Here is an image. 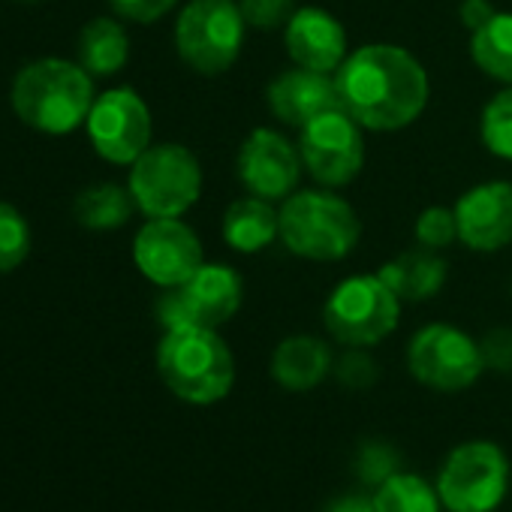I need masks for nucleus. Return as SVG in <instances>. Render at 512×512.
Instances as JSON below:
<instances>
[{"instance_id": "obj_19", "label": "nucleus", "mask_w": 512, "mask_h": 512, "mask_svg": "<svg viewBox=\"0 0 512 512\" xmlns=\"http://www.w3.org/2000/svg\"><path fill=\"white\" fill-rule=\"evenodd\" d=\"M281 235V214L263 196L235 199L223 214V241L238 253H260Z\"/></svg>"}, {"instance_id": "obj_29", "label": "nucleus", "mask_w": 512, "mask_h": 512, "mask_svg": "<svg viewBox=\"0 0 512 512\" xmlns=\"http://www.w3.org/2000/svg\"><path fill=\"white\" fill-rule=\"evenodd\" d=\"M238 10L247 28L275 31V28H287V22L296 13V0H238Z\"/></svg>"}, {"instance_id": "obj_7", "label": "nucleus", "mask_w": 512, "mask_h": 512, "mask_svg": "<svg viewBox=\"0 0 512 512\" xmlns=\"http://www.w3.org/2000/svg\"><path fill=\"white\" fill-rule=\"evenodd\" d=\"M244 46V16L238 0H190L175 22V49L181 61L202 73H226Z\"/></svg>"}, {"instance_id": "obj_22", "label": "nucleus", "mask_w": 512, "mask_h": 512, "mask_svg": "<svg viewBox=\"0 0 512 512\" xmlns=\"http://www.w3.org/2000/svg\"><path fill=\"white\" fill-rule=\"evenodd\" d=\"M476 67L494 82L512 85V13H497L470 37Z\"/></svg>"}, {"instance_id": "obj_25", "label": "nucleus", "mask_w": 512, "mask_h": 512, "mask_svg": "<svg viewBox=\"0 0 512 512\" xmlns=\"http://www.w3.org/2000/svg\"><path fill=\"white\" fill-rule=\"evenodd\" d=\"M31 253V226L25 214L10 205L0 202V275L19 269Z\"/></svg>"}, {"instance_id": "obj_8", "label": "nucleus", "mask_w": 512, "mask_h": 512, "mask_svg": "<svg viewBox=\"0 0 512 512\" xmlns=\"http://www.w3.org/2000/svg\"><path fill=\"white\" fill-rule=\"evenodd\" d=\"M136 208L148 217H181L202 193V166L184 145H151L130 169L127 181Z\"/></svg>"}, {"instance_id": "obj_28", "label": "nucleus", "mask_w": 512, "mask_h": 512, "mask_svg": "<svg viewBox=\"0 0 512 512\" xmlns=\"http://www.w3.org/2000/svg\"><path fill=\"white\" fill-rule=\"evenodd\" d=\"M458 238V220L449 208H425L416 220V241L428 250H443Z\"/></svg>"}, {"instance_id": "obj_34", "label": "nucleus", "mask_w": 512, "mask_h": 512, "mask_svg": "<svg viewBox=\"0 0 512 512\" xmlns=\"http://www.w3.org/2000/svg\"><path fill=\"white\" fill-rule=\"evenodd\" d=\"M323 512H377V506H374V497L371 494H365V491H347V494L332 497Z\"/></svg>"}, {"instance_id": "obj_1", "label": "nucleus", "mask_w": 512, "mask_h": 512, "mask_svg": "<svg viewBox=\"0 0 512 512\" xmlns=\"http://www.w3.org/2000/svg\"><path fill=\"white\" fill-rule=\"evenodd\" d=\"M335 82L344 112L374 133L410 127L428 103L425 67L392 43H371L350 52Z\"/></svg>"}, {"instance_id": "obj_14", "label": "nucleus", "mask_w": 512, "mask_h": 512, "mask_svg": "<svg viewBox=\"0 0 512 512\" xmlns=\"http://www.w3.org/2000/svg\"><path fill=\"white\" fill-rule=\"evenodd\" d=\"M235 169H238V181L253 196L278 202V199H287L293 187L299 184L302 154L278 130L260 127L241 142Z\"/></svg>"}, {"instance_id": "obj_9", "label": "nucleus", "mask_w": 512, "mask_h": 512, "mask_svg": "<svg viewBox=\"0 0 512 512\" xmlns=\"http://www.w3.org/2000/svg\"><path fill=\"white\" fill-rule=\"evenodd\" d=\"M244 302V281L232 266L202 263L199 272L181 287H169L157 302V320L172 329H217L229 323Z\"/></svg>"}, {"instance_id": "obj_31", "label": "nucleus", "mask_w": 512, "mask_h": 512, "mask_svg": "<svg viewBox=\"0 0 512 512\" xmlns=\"http://www.w3.org/2000/svg\"><path fill=\"white\" fill-rule=\"evenodd\" d=\"M112 10L121 16V19H130V22H139V25H151L157 19H163L178 0H109Z\"/></svg>"}, {"instance_id": "obj_35", "label": "nucleus", "mask_w": 512, "mask_h": 512, "mask_svg": "<svg viewBox=\"0 0 512 512\" xmlns=\"http://www.w3.org/2000/svg\"><path fill=\"white\" fill-rule=\"evenodd\" d=\"M19 4H34V0H19Z\"/></svg>"}, {"instance_id": "obj_4", "label": "nucleus", "mask_w": 512, "mask_h": 512, "mask_svg": "<svg viewBox=\"0 0 512 512\" xmlns=\"http://www.w3.org/2000/svg\"><path fill=\"white\" fill-rule=\"evenodd\" d=\"M281 241L290 253L317 263H335L353 253L362 223L350 202L326 190H302L281 205Z\"/></svg>"}, {"instance_id": "obj_15", "label": "nucleus", "mask_w": 512, "mask_h": 512, "mask_svg": "<svg viewBox=\"0 0 512 512\" xmlns=\"http://www.w3.org/2000/svg\"><path fill=\"white\" fill-rule=\"evenodd\" d=\"M458 238L479 253L500 250L512 241V184L488 181L467 190L455 205Z\"/></svg>"}, {"instance_id": "obj_30", "label": "nucleus", "mask_w": 512, "mask_h": 512, "mask_svg": "<svg viewBox=\"0 0 512 512\" xmlns=\"http://www.w3.org/2000/svg\"><path fill=\"white\" fill-rule=\"evenodd\" d=\"M332 374L347 389H368V386L377 383V374L380 371H377V362L362 347H347V353L335 362Z\"/></svg>"}, {"instance_id": "obj_16", "label": "nucleus", "mask_w": 512, "mask_h": 512, "mask_svg": "<svg viewBox=\"0 0 512 512\" xmlns=\"http://www.w3.org/2000/svg\"><path fill=\"white\" fill-rule=\"evenodd\" d=\"M284 43L287 55L305 70L335 76L347 61L344 25L320 7H299L284 28Z\"/></svg>"}, {"instance_id": "obj_6", "label": "nucleus", "mask_w": 512, "mask_h": 512, "mask_svg": "<svg viewBox=\"0 0 512 512\" xmlns=\"http://www.w3.org/2000/svg\"><path fill=\"white\" fill-rule=\"evenodd\" d=\"M401 320V299L389 290L380 275H356L341 281L326 308V332L344 347H377L395 332Z\"/></svg>"}, {"instance_id": "obj_20", "label": "nucleus", "mask_w": 512, "mask_h": 512, "mask_svg": "<svg viewBox=\"0 0 512 512\" xmlns=\"http://www.w3.org/2000/svg\"><path fill=\"white\" fill-rule=\"evenodd\" d=\"M377 275L389 284V290L401 302H425L443 290L446 260H440L437 250L419 247V250H407L395 256V260L386 263Z\"/></svg>"}, {"instance_id": "obj_11", "label": "nucleus", "mask_w": 512, "mask_h": 512, "mask_svg": "<svg viewBox=\"0 0 512 512\" xmlns=\"http://www.w3.org/2000/svg\"><path fill=\"white\" fill-rule=\"evenodd\" d=\"M85 124L94 151L115 166H133L151 148V112L130 88L100 94Z\"/></svg>"}, {"instance_id": "obj_3", "label": "nucleus", "mask_w": 512, "mask_h": 512, "mask_svg": "<svg viewBox=\"0 0 512 512\" xmlns=\"http://www.w3.org/2000/svg\"><path fill=\"white\" fill-rule=\"evenodd\" d=\"M157 374L184 404L211 407L232 392L235 359L217 329H172L157 344Z\"/></svg>"}, {"instance_id": "obj_17", "label": "nucleus", "mask_w": 512, "mask_h": 512, "mask_svg": "<svg viewBox=\"0 0 512 512\" xmlns=\"http://www.w3.org/2000/svg\"><path fill=\"white\" fill-rule=\"evenodd\" d=\"M266 103H269V109H272V115L278 121H284L290 127H299V130L305 124H311L314 118L326 115V112L344 109L335 76L305 70V67L281 73L269 85Z\"/></svg>"}, {"instance_id": "obj_10", "label": "nucleus", "mask_w": 512, "mask_h": 512, "mask_svg": "<svg viewBox=\"0 0 512 512\" xmlns=\"http://www.w3.org/2000/svg\"><path fill=\"white\" fill-rule=\"evenodd\" d=\"M407 368L434 392H464L482 377L485 359L479 341L467 332L446 323H431L410 338Z\"/></svg>"}, {"instance_id": "obj_32", "label": "nucleus", "mask_w": 512, "mask_h": 512, "mask_svg": "<svg viewBox=\"0 0 512 512\" xmlns=\"http://www.w3.org/2000/svg\"><path fill=\"white\" fill-rule=\"evenodd\" d=\"M482 359L491 371H512V329H491L482 341Z\"/></svg>"}, {"instance_id": "obj_23", "label": "nucleus", "mask_w": 512, "mask_h": 512, "mask_svg": "<svg viewBox=\"0 0 512 512\" xmlns=\"http://www.w3.org/2000/svg\"><path fill=\"white\" fill-rule=\"evenodd\" d=\"M133 208L136 199L130 187H118V184H94L76 196V220L85 229H97V232L124 226Z\"/></svg>"}, {"instance_id": "obj_24", "label": "nucleus", "mask_w": 512, "mask_h": 512, "mask_svg": "<svg viewBox=\"0 0 512 512\" xmlns=\"http://www.w3.org/2000/svg\"><path fill=\"white\" fill-rule=\"evenodd\" d=\"M377 512H440L443 500L437 494V482H428L419 473L398 470L383 485L374 488Z\"/></svg>"}, {"instance_id": "obj_2", "label": "nucleus", "mask_w": 512, "mask_h": 512, "mask_svg": "<svg viewBox=\"0 0 512 512\" xmlns=\"http://www.w3.org/2000/svg\"><path fill=\"white\" fill-rule=\"evenodd\" d=\"M94 82L82 64L43 58L19 70L10 103L13 112L31 130L49 136H67L88 121L94 106Z\"/></svg>"}, {"instance_id": "obj_21", "label": "nucleus", "mask_w": 512, "mask_h": 512, "mask_svg": "<svg viewBox=\"0 0 512 512\" xmlns=\"http://www.w3.org/2000/svg\"><path fill=\"white\" fill-rule=\"evenodd\" d=\"M76 52H79V64L91 76L106 79V76H115L127 64V58H130V37L112 19H94V22H88L82 28Z\"/></svg>"}, {"instance_id": "obj_18", "label": "nucleus", "mask_w": 512, "mask_h": 512, "mask_svg": "<svg viewBox=\"0 0 512 512\" xmlns=\"http://www.w3.org/2000/svg\"><path fill=\"white\" fill-rule=\"evenodd\" d=\"M335 368V356L326 341L314 335H290L272 353V377L287 392L317 389Z\"/></svg>"}, {"instance_id": "obj_12", "label": "nucleus", "mask_w": 512, "mask_h": 512, "mask_svg": "<svg viewBox=\"0 0 512 512\" xmlns=\"http://www.w3.org/2000/svg\"><path fill=\"white\" fill-rule=\"evenodd\" d=\"M299 154L314 181L326 187H344L362 172L365 163L362 127L344 109L326 112L302 127Z\"/></svg>"}, {"instance_id": "obj_5", "label": "nucleus", "mask_w": 512, "mask_h": 512, "mask_svg": "<svg viewBox=\"0 0 512 512\" xmlns=\"http://www.w3.org/2000/svg\"><path fill=\"white\" fill-rule=\"evenodd\" d=\"M512 467L494 440H464L440 464L437 494L449 512H494L509 491Z\"/></svg>"}, {"instance_id": "obj_33", "label": "nucleus", "mask_w": 512, "mask_h": 512, "mask_svg": "<svg viewBox=\"0 0 512 512\" xmlns=\"http://www.w3.org/2000/svg\"><path fill=\"white\" fill-rule=\"evenodd\" d=\"M458 16H461V22H464V25L470 28V34H473V31H479L485 22H491V19L497 16V10H494L491 0H461Z\"/></svg>"}, {"instance_id": "obj_26", "label": "nucleus", "mask_w": 512, "mask_h": 512, "mask_svg": "<svg viewBox=\"0 0 512 512\" xmlns=\"http://www.w3.org/2000/svg\"><path fill=\"white\" fill-rule=\"evenodd\" d=\"M482 142L485 148L500 157L512 160V85L500 91L482 112Z\"/></svg>"}, {"instance_id": "obj_27", "label": "nucleus", "mask_w": 512, "mask_h": 512, "mask_svg": "<svg viewBox=\"0 0 512 512\" xmlns=\"http://www.w3.org/2000/svg\"><path fill=\"white\" fill-rule=\"evenodd\" d=\"M353 470H356V479L368 488H377L383 485L392 473L401 470L398 464V452L383 443V440H365L359 449H356V458H353Z\"/></svg>"}, {"instance_id": "obj_13", "label": "nucleus", "mask_w": 512, "mask_h": 512, "mask_svg": "<svg viewBox=\"0 0 512 512\" xmlns=\"http://www.w3.org/2000/svg\"><path fill=\"white\" fill-rule=\"evenodd\" d=\"M136 269L157 287H181L190 281L202 260L199 235L178 217H151L133 241Z\"/></svg>"}]
</instances>
